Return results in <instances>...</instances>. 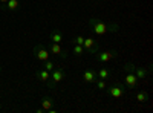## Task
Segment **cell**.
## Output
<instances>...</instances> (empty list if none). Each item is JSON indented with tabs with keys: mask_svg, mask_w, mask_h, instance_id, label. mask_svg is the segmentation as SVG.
I'll use <instances>...</instances> for the list:
<instances>
[{
	"mask_svg": "<svg viewBox=\"0 0 153 113\" xmlns=\"http://www.w3.org/2000/svg\"><path fill=\"white\" fill-rule=\"evenodd\" d=\"M89 28L95 35H104L107 32H118L120 31V24L117 23H106L103 20H100L97 17L89 18Z\"/></svg>",
	"mask_w": 153,
	"mask_h": 113,
	"instance_id": "obj_1",
	"label": "cell"
},
{
	"mask_svg": "<svg viewBox=\"0 0 153 113\" xmlns=\"http://www.w3.org/2000/svg\"><path fill=\"white\" fill-rule=\"evenodd\" d=\"M65 78H66V72L63 70L61 67H55L52 72H51V77H49V80L46 81V84H48L49 89H54V87H55L58 83H61Z\"/></svg>",
	"mask_w": 153,
	"mask_h": 113,
	"instance_id": "obj_2",
	"label": "cell"
},
{
	"mask_svg": "<svg viewBox=\"0 0 153 113\" xmlns=\"http://www.w3.org/2000/svg\"><path fill=\"white\" fill-rule=\"evenodd\" d=\"M107 89V93L112 96V98H121L124 93H126V86L123 84V83H120V81H115V84L113 86H110V87H106Z\"/></svg>",
	"mask_w": 153,
	"mask_h": 113,
	"instance_id": "obj_3",
	"label": "cell"
},
{
	"mask_svg": "<svg viewBox=\"0 0 153 113\" xmlns=\"http://www.w3.org/2000/svg\"><path fill=\"white\" fill-rule=\"evenodd\" d=\"M117 57H118V52L117 51H98L95 54V60L98 63H101V64H106L107 61L117 58Z\"/></svg>",
	"mask_w": 153,
	"mask_h": 113,
	"instance_id": "obj_4",
	"label": "cell"
},
{
	"mask_svg": "<svg viewBox=\"0 0 153 113\" xmlns=\"http://www.w3.org/2000/svg\"><path fill=\"white\" fill-rule=\"evenodd\" d=\"M34 55H35V58L37 60H40L42 63L43 61H46V60H49V51H48V47L45 46V44H42V43H38V44H35L34 46Z\"/></svg>",
	"mask_w": 153,
	"mask_h": 113,
	"instance_id": "obj_5",
	"label": "cell"
},
{
	"mask_svg": "<svg viewBox=\"0 0 153 113\" xmlns=\"http://www.w3.org/2000/svg\"><path fill=\"white\" fill-rule=\"evenodd\" d=\"M83 47H84V51L89 52V54H92L95 55L98 51H100V44L92 38V37H89V38H84V43H83Z\"/></svg>",
	"mask_w": 153,
	"mask_h": 113,
	"instance_id": "obj_6",
	"label": "cell"
},
{
	"mask_svg": "<svg viewBox=\"0 0 153 113\" xmlns=\"http://www.w3.org/2000/svg\"><path fill=\"white\" fill-rule=\"evenodd\" d=\"M48 49H49V52H51V54H54L55 57H60V58H63V60L68 57V51L61 49L60 43H52V41H51V43L48 44Z\"/></svg>",
	"mask_w": 153,
	"mask_h": 113,
	"instance_id": "obj_7",
	"label": "cell"
},
{
	"mask_svg": "<svg viewBox=\"0 0 153 113\" xmlns=\"http://www.w3.org/2000/svg\"><path fill=\"white\" fill-rule=\"evenodd\" d=\"M138 78L133 72H127V75L124 77V84H126V89L127 90H133L138 87Z\"/></svg>",
	"mask_w": 153,
	"mask_h": 113,
	"instance_id": "obj_8",
	"label": "cell"
},
{
	"mask_svg": "<svg viewBox=\"0 0 153 113\" xmlns=\"http://www.w3.org/2000/svg\"><path fill=\"white\" fill-rule=\"evenodd\" d=\"M97 70L95 69H92V67H87L84 72H83V80L86 81V83H95L97 81Z\"/></svg>",
	"mask_w": 153,
	"mask_h": 113,
	"instance_id": "obj_9",
	"label": "cell"
},
{
	"mask_svg": "<svg viewBox=\"0 0 153 113\" xmlns=\"http://www.w3.org/2000/svg\"><path fill=\"white\" fill-rule=\"evenodd\" d=\"M20 8V2L19 0H8L5 5H2V9L6 12H16Z\"/></svg>",
	"mask_w": 153,
	"mask_h": 113,
	"instance_id": "obj_10",
	"label": "cell"
},
{
	"mask_svg": "<svg viewBox=\"0 0 153 113\" xmlns=\"http://www.w3.org/2000/svg\"><path fill=\"white\" fill-rule=\"evenodd\" d=\"M133 73L136 75L138 80H146L150 73V67H139V66H135V70Z\"/></svg>",
	"mask_w": 153,
	"mask_h": 113,
	"instance_id": "obj_11",
	"label": "cell"
},
{
	"mask_svg": "<svg viewBox=\"0 0 153 113\" xmlns=\"http://www.w3.org/2000/svg\"><path fill=\"white\" fill-rule=\"evenodd\" d=\"M49 40L52 43H61L63 41V32L58 29H52L49 34Z\"/></svg>",
	"mask_w": 153,
	"mask_h": 113,
	"instance_id": "obj_12",
	"label": "cell"
},
{
	"mask_svg": "<svg viewBox=\"0 0 153 113\" xmlns=\"http://www.w3.org/2000/svg\"><path fill=\"white\" fill-rule=\"evenodd\" d=\"M52 107H54V99L51 98V96H43L42 98V109L45 112H48V110H51Z\"/></svg>",
	"mask_w": 153,
	"mask_h": 113,
	"instance_id": "obj_13",
	"label": "cell"
},
{
	"mask_svg": "<svg viewBox=\"0 0 153 113\" xmlns=\"http://www.w3.org/2000/svg\"><path fill=\"white\" fill-rule=\"evenodd\" d=\"M35 75H37V78L40 80V81L46 83V81L49 80V77H51V72H48L46 69H38V70L35 72Z\"/></svg>",
	"mask_w": 153,
	"mask_h": 113,
	"instance_id": "obj_14",
	"label": "cell"
},
{
	"mask_svg": "<svg viewBox=\"0 0 153 113\" xmlns=\"http://www.w3.org/2000/svg\"><path fill=\"white\" fill-rule=\"evenodd\" d=\"M136 101H138L139 104L149 103V93H147L146 90H138V93H136Z\"/></svg>",
	"mask_w": 153,
	"mask_h": 113,
	"instance_id": "obj_15",
	"label": "cell"
},
{
	"mask_svg": "<svg viewBox=\"0 0 153 113\" xmlns=\"http://www.w3.org/2000/svg\"><path fill=\"white\" fill-rule=\"evenodd\" d=\"M110 75H112V72L107 67H101L100 70H97V77L100 80H107V78H110Z\"/></svg>",
	"mask_w": 153,
	"mask_h": 113,
	"instance_id": "obj_16",
	"label": "cell"
},
{
	"mask_svg": "<svg viewBox=\"0 0 153 113\" xmlns=\"http://www.w3.org/2000/svg\"><path fill=\"white\" fill-rule=\"evenodd\" d=\"M84 52H86V51H84L83 46H80V44H72V54H74V55L80 57V55H83Z\"/></svg>",
	"mask_w": 153,
	"mask_h": 113,
	"instance_id": "obj_17",
	"label": "cell"
},
{
	"mask_svg": "<svg viewBox=\"0 0 153 113\" xmlns=\"http://www.w3.org/2000/svg\"><path fill=\"white\" fill-rule=\"evenodd\" d=\"M55 67H57V64H55L54 61H51V60H46V61H43V69H46L48 72H52Z\"/></svg>",
	"mask_w": 153,
	"mask_h": 113,
	"instance_id": "obj_18",
	"label": "cell"
},
{
	"mask_svg": "<svg viewBox=\"0 0 153 113\" xmlns=\"http://www.w3.org/2000/svg\"><path fill=\"white\" fill-rule=\"evenodd\" d=\"M71 43H72V44H80V46H83L84 37H83V35H75V37H72V38H71Z\"/></svg>",
	"mask_w": 153,
	"mask_h": 113,
	"instance_id": "obj_19",
	"label": "cell"
},
{
	"mask_svg": "<svg viewBox=\"0 0 153 113\" xmlns=\"http://www.w3.org/2000/svg\"><path fill=\"white\" fill-rule=\"evenodd\" d=\"M94 84L98 87V90H106V87H107L106 80H100V78H97V81H95Z\"/></svg>",
	"mask_w": 153,
	"mask_h": 113,
	"instance_id": "obj_20",
	"label": "cell"
},
{
	"mask_svg": "<svg viewBox=\"0 0 153 113\" xmlns=\"http://www.w3.org/2000/svg\"><path fill=\"white\" fill-rule=\"evenodd\" d=\"M123 67H124L126 72H133V70H135V64H132V63H126Z\"/></svg>",
	"mask_w": 153,
	"mask_h": 113,
	"instance_id": "obj_21",
	"label": "cell"
},
{
	"mask_svg": "<svg viewBox=\"0 0 153 113\" xmlns=\"http://www.w3.org/2000/svg\"><path fill=\"white\" fill-rule=\"evenodd\" d=\"M6 2H8V0H0V5H5Z\"/></svg>",
	"mask_w": 153,
	"mask_h": 113,
	"instance_id": "obj_22",
	"label": "cell"
},
{
	"mask_svg": "<svg viewBox=\"0 0 153 113\" xmlns=\"http://www.w3.org/2000/svg\"><path fill=\"white\" fill-rule=\"evenodd\" d=\"M0 72H2V67H0Z\"/></svg>",
	"mask_w": 153,
	"mask_h": 113,
	"instance_id": "obj_23",
	"label": "cell"
}]
</instances>
